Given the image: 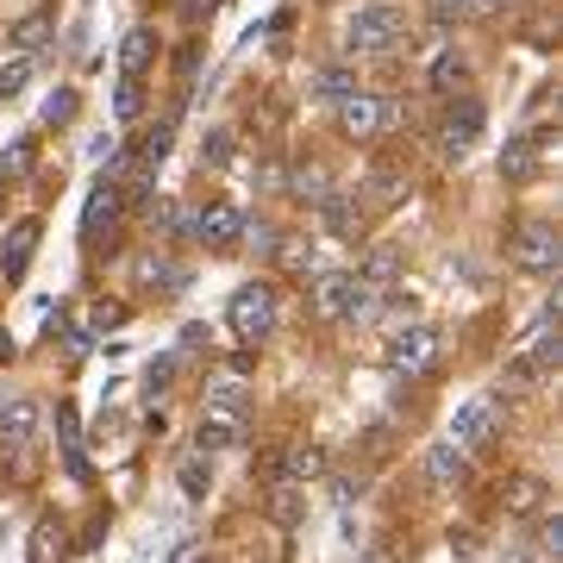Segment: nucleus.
<instances>
[{
	"label": "nucleus",
	"mask_w": 563,
	"mask_h": 563,
	"mask_svg": "<svg viewBox=\"0 0 563 563\" xmlns=\"http://www.w3.org/2000/svg\"><path fill=\"white\" fill-rule=\"evenodd\" d=\"M276 288L270 282H245L238 295H232V308H226V320H232V333L245 338V345H263V338L276 333Z\"/></svg>",
	"instance_id": "nucleus-1"
},
{
	"label": "nucleus",
	"mask_w": 563,
	"mask_h": 563,
	"mask_svg": "<svg viewBox=\"0 0 563 563\" xmlns=\"http://www.w3.org/2000/svg\"><path fill=\"white\" fill-rule=\"evenodd\" d=\"M376 301L383 288H370L363 276H320V295H313L326 320H376Z\"/></svg>",
	"instance_id": "nucleus-2"
},
{
	"label": "nucleus",
	"mask_w": 563,
	"mask_h": 563,
	"mask_svg": "<svg viewBox=\"0 0 563 563\" xmlns=\"http://www.w3.org/2000/svg\"><path fill=\"white\" fill-rule=\"evenodd\" d=\"M451 445L463 458H488L501 445V401H463L451 413Z\"/></svg>",
	"instance_id": "nucleus-3"
},
{
	"label": "nucleus",
	"mask_w": 563,
	"mask_h": 563,
	"mask_svg": "<svg viewBox=\"0 0 563 563\" xmlns=\"http://www.w3.org/2000/svg\"><path fill=\"white\" fill-rule=\"evenodd\" d=\"M395 38H401V7H388V0H376V7H363L358 20L345 26V45L363 57H383L395 51Z\"/></svg>",
	"instance_id": "nucleus-4"
},
{
	"label": "nucleus",
	"mask_w": 563,
	"mask_h": 563,
	"mask_svg": "<svg viewBox=\"0 0 563 563\" xmlns=\"http://www.w3.org/2000/svg\"><path fill=\"white\" fill-rule=\"evenodd\" d=\"M513 263L520 270H533V276H558V263H563V251H558V226H545V220H526V226H513Z\"/></svg>",
	"instance_id": "nucleus-5"
},
{
	"label": "nucleus",
	"mask_w": 563,
	"mask_h": 563,
	"mask_svg": "<svg viewBox=\"0 0 563 563\" xmlns=\"http://www.w3.org/2000/svg\"><path fill=\"white\" fill-rule=\"evenodd\" d=\"M558 363H563V326H558V320H545V326H538V338L526 345V358L508 370V383L526 388V383H538V376H551Z\"/></svg>",
	"instance_id": "nucleus-6"
},
{
	"label": "nucleus",
	"mask_w": 563,
	"mask_h": 563,
	"mask_svg": "<svg viewBox=\"0 0 563 563\" xmlns=\"http://www.w3.org/2000/svg\"><path fill=\"white\" fill-rule=\"evenodd\" d=\"M195 438H201V451H238L245 445V401H207Z\"/></svg>",
	"instance_id": "nucleus-7"
},
{
	"label": "nucleus",
	"mask_w": 563,
	"mask_h": 563,
	"mask_svg": "<svg viewBox=\"0 0 563 563\" xmlns=\"http://www.w3.org/2000/svg\"><path fill=\"white\" fill-rule=\"evenodd\" d=\"M438 345H445V338H438L433 326H408V333H395V345H388V370L426 376V370L438 363Z\"/></svg>",
	"instance_id": "nucleus-8"
},
{
	"label": "nucleus",
	"mask_w": 563,
	"mask_h": 563,
	"mask_svg": "<svg viewBox=\"0 0 563 563\" xmlns=\"http://www.w3.org/2000/svg\"><path fill=\"white\" fill-rule=\"evenodd\" d=\"M483 101H470V95H458V101L445 107V126H438V145H445V157H463L476 138H483Z\"/></svg>",
	"instance_id": "nucleus-9"
},
{
	"label": "nucleus",
	"mask_w": 563,
	"mask_h": 563,
	"mask_svg": "<svg viewBox=\"0 0 563 563\" xmlns=\"http://www.w3.org/2000/svg\"><path fill=\"white\" fill-rule=\"evenodd\" d=\"M333 107H338V126L351 132V138H376V132L388 126V113H395L383 95H363V88H351V95L333 101Z\"/></svg>",
	"instance_id": "nucleus-10"
},
{
	"label": "nucleus",
	"mask_w": 563,
	"mask_h": 563,
	"mask_svg": "<svg viewBox=\"0 0 563 563\" xmlns=\"http://www.w3.org/2000/svg\"><path fill=\"white\" fill-rule=\"evenodd\" d=\"M195 238H201L207 251H226V245L245 238V213H238L232 201H207L201 213H195Z\"/></svg>",
	"instance_id": "nucleus-11"
},
{
	"label": "nucleus",
	"mask_w": 563,
	"mask_h": 563,
	"mask_svg": "<svg viewBox=\"0 0 563 563\" xmlns=\"http://www.w3.org/2000/svg\"><path fill=\"white\" fill-rule=\"evenodd\" d=\"M120 207H126V195H120V182H95V195H88V207H82V238L95 245L101 238V226H113L120 220Z\"/></svg>",
	"instance_id": "nucleus-12"
},
{
	"label": "nucleus",
	"mask_w": 563,
	"mask_h": 563,
	"mask_svg": "<svg viewBox=\"0 0 563 563\" xmlns=\"http://www.w3.org/2000/svg\"><path fill=\"white\" fill-rule=\"evenodd\" d=\"M38 232H45L38 220H20V226L7 232V245H0V276H7V282H20V276L32 270V251H38Z\"/></svg>",
	"instance_id": "nucleus-13"
},
{
	"label": "nucleus",
	"mask_w": 563,
	"mask_h": 563,
	"mask_svg": "<svg viewBox=\"0 0 563 563\" xmlns=\"http://www.w3.org/2000/svg\"><path fill=\"white\" fill-rule=\"evenodd\" d=\"M270 476H276V483H320V476H326V458H320L313 445H282V458L270 463Z\"/></svg>",
	"instance_id": "nucleus-14"
},
{
	"label": "nucleus",
	"mask_w": 563,
	"mask_h": 563,
	"mask_svg": "<svg viewBox=\"0 0 563 563\" xmlns=\"http://www.w3.org/2000/svg\"><path fill=\"white\" fill-rule=\"evenodd\" d=\"M38 420H45L38 401H7V408H0V445H7V451H26L32 438H38Z\"/></svg>",
	"instance_id": "nucleus-15"
},
{
	"label": "nucleus",
	"mask_w": 563,
	"mask_h": 563,
	"mask_svg": "<svg viewBox=\"0 0 563 563\" xmlns=\"http://www.w3.org/2000/svg\"><path fill=\"white\" fill-rule=\"evenodd\" d=\"M426 483H433V488H463V483H470V458H463L451 438L426 451Z\"/></svg>",
	"instance_id": "nucleus-16"
},
{
	"label": "nucleus",
	"mask_w": 563,
	"mask_h": 563,
	"mask_svg": "<svg viewBox=\"0 0 563 563\" xmlns=\"http://www.w3.org/2000/svg\"><path fill=\"white\" fill-rule=\"evenodd\" d=\"M545 501H551V488L538 483V476H513V483L501 488V508H508L513 520H538V513H545Z\"/></svg>",
	"instance_id": "nucleus-17"
},
{
	"label": "nucleus",
	"mask_w": 563,
	"mask_h": 563,
	"mask_svg": "<svg viewBox=\"0 0 563 563\" xmlns=\"http://www.w3.org/2000/svg\"><path fill=\"white\" fill-rule=\"evenodd\" d=\"M70 558V533H63V520L57 513H38V526H32V558L26 563H63Z\"/></svg>",
	"instance_id": "nucleus-18"
},
{
	"label": "nucleus",
	"mask_w": 563,
	"mask_h": 563,
	"mask_svg": "<svg viewBox=\"0 0 563 563\" xmlns=\"http://www.w3.org/2000/svg\"><path fill=\"white\" fill-rule=\"evenodd\" d=\"M151 57H157V32H151V26L126 32V45H120V76H126V82H145Z\"/></svg>",
	"instance_id": "nucleus-19"
},
{
	"label": "nucleus",
	"mask_w": 563,
	"mask_h": 563,
	"mask_svg": "<svg viewBox=\"0 0 563 563\" xmlns=\"http://www.w3.org/2000/svg\"><path fill=\"white\" fill-rule=\"evenodd\" d=\"M51 32H57V13H51V7H38V13H26L20 26L7 32V51L32 57V51H38V45H45V38H51Z\"/></svg>",
	"instance_id": "nucleus-20"
},
{
	"label": "nucleus",
	"mask_w": 563,
	"mask_h": 563,
	"mask_svg": "<svg viewBox=\"0 0 563 563\" xmlns=\"http://www.w3.org/2000/svg\"><path fill=\"white\" fill-rule=\"evenodd\" d=\"M57 438H63V463H70V476L88 483V458H82V426H76V408L70 401H57Z\"/></svg>",
	"instance_id": "nucleus-21"
},
{
	"label": "nucleus",
	"mask_w": 563,
	"mask_h": 563,
	"mask_svg": "<svg viewBox=\"0 0 563 563\" xmlns=\"http://www.w3.org/2000/svg\"><path fill=\"white\" fill-rule=\"evenodd\" d=\"M538 145H545V138H520V145H508V157H501V176H508V182H526V176H533L538 157H545Z\"/></svg>",
	"instance_id": "nucleus-22"
},
{
	"label": "nucleus",
	"mask_w": 563,
	"mask_h": 563,
	"mask_svg": "<svg viewBox=\"0 0 563 563\" xmlns=\"http://www.w3.org/2000/svg\"><path fill=\"white\" fill-rule=\"evenodd\" d=\"M358 276L370 282V288H388V282L401 276V251H395V245H376V251H370V263H363Z\"/></svg>",
	"instance_id": "nucleus-23"
},
{
	"label": "nucleus",
	"mask_w": 563,
	"mask_h": 563,
	"mask_svg": "<svg viewBox=\"0 0 563 563\" xmlns=\"http://www.w3.org/2000/svg\"><path fill=\"white\" fill-rule=\"evenodd\" d=\"M351 88H358V76H351V70H320V76H313V95H326V101H345V95H351Z\"/></svg>",
	"instance_id": "nucleus-24"
},
{
	"label": "nucleus",
	"mask_w": 563,
	"mask_h": 563,
	"mask_svg": "<svg viewBox=\"0 0 563 563\" xmlns=\"http://www.w3.org/2000/svg\"><path fill=\"white\" fill-rule=\"evenodd\" d=\"M320 213H326V226H333L338 238H358V213L345 207V195H326V201H320Z\"/></svg>",
	"instance_id": "nucleus-25"
},
{
	"label": "nucleus",
	"mask_w": 563,
	"mask_h": 563,
	"mask_svg": "<svg viewBox=\"0 0 563 563\" xmlns=\"http://www.w3.org/2000/svg\"><path fill=\"white\" fill-rule=\"evenodd\" d=\"M463 82H470L463 57H438V63H433V88H438V95H451V88H463Z\"/></svg>",
	"instance_id": "nucleus-26"
},
{
	"label": "nucleus",
	"mask_w": 563,
	"mask_h": 563,
	"mask_svg": "<svg viewBox=\"0 0 563 563\" xmlns=\"http://www.w3.org/2000/svg\"><path fill=\"white\" fill-rule=\"evenodd\" d=\"M113 113H120V120H138V113H145V82H126V76H120V95H113Z\"/></svg>",
	"instance_id": "nucleus-27"
},
{
	"label": "nucleus",
	"mask_w": 563,
	"mask_h": 563,
	"mask_svg": "<svg viewBox=\"0 0 563 563\" xmlns=\"http://www.w3.org/2000/svg\"><path fill=\"white\" fill-rule=\"evenodd\" d=\"M370 195H376V207H395L408 195V182L395 176V170H376V176H370Z\"/></svg>",
	"instance_id": "nucleus-28"
},
{
	"label": "nucleus",
	"mask_w": 563,
	"mask_h": 563,
	"mask_svg": "<svg viewBox=\"0 0 563 563\" xmlns=\"http://www.w3.org/2000/svg\"><path fill=\"white\" fill-rule=\"evenodd\" d=\"M70 120H76V88H57L45 101V126H70Z\"/></svg>",
	"instance_id": "nucleus-29"
},
{
	"label": "nucleus",
	"mask_w": 563,
	"mask_h": 563,
	"mask_svg": "<svg viewBox=\"0 0 563 563\" xmlns=\"http://www.w3.org/2000/svg\"><path fill=\"white\" fill-rule=\"evenodd\" d=\"M538 520H545V526H538V551H545V558H563V520L551 508L538 513Z\"/></svg>",
	"instance_id": "nucleus-30"
},
{
	"label": "nucleus",
	"mask_w": 563,
	"mask_h": 563,
	"mask_svg": "<svg viewBox=\"0 0 563 563\" xmlns=\"http://www.w3.org/2000/svg\"><path fill=\"white\" fill-rule=\"evenodd\" d=\"M26 82H32V57H20V63H7V70H0V101H7V95H20Z\"/></svg>",
	"instance_id": "nucleus-31"
},
{
	"label": "nucleus",
	"mask_w": 563,
	"mask_h": 563,
	"mask_svg": "<svg viewBox=\"0 0 563 563\" xmlns=\"http://www.w3.org/2000/svg\"><path fill=\"white\" fill-rule=\"evenodd\" d=\"M201 163H213V170H220V163H232V132H213V138H207Z\"/></svg>",
	"instance_id": "nucleus-32"
},
{
	"label": "nucleus",
	"mask_w": 563,
	"mask_h": 563,
	"mask_svg": "<svg viewBox=\"0 0 563 563\" xmlns=\"http://www.w3.org/2000/svg\"><path fill=\"white\" fill-rule=\"evenodd\" d=\"M182 495H195V501L207 495V463H182Z\"/></svg>",
	"instance_id": "nucleus-33"
},
{
	"label": "nucleus",
	"mask_w": 563,
	"mask_h": 563,
	"mask_svg": "<svg viewBox=\"0 0 563 563\" xmlns=\"http://www.w3.org/2000/svg\"><path fill=\"white\" fill-rule=\"evenodd\" d=\"M32 163V138H20V145H13V157H7V163H0V176H20V170H26Z\"/></svg>",
	"instance_id": "nucleus-34"
},
{
	"label": "nucleus",
	"mask_w": 563,
	"mask_h": 563,
	"mask_svg": "<svg viewBox=\"0 0 563 563\" xmlns=\"http://www.w3.org/2000/svg\"><path fill=\"white\" fill-rule=\"evenodd\" d=\"M176 70H182V82H195V70H201V45H182Z\"/></svg>",
	"instance_id": "nucleus-35"
},
{
	"label": "nucleus",
	"mask_w": 563,
	"mask_h": 563,
	"mask_svg": "<svg viewBox=\"0 0 563 563\" xmlns=\"http://www.w3.org/2000/svg\"><path fill=\"white\" fill-rule=\"evenodd\" d=\"M276 520H282V526H295V520H301V501H295L288 488H282V495H276Z\"/></svg>",
	"instance_id": "nucleus-36"
},
{
	"label": "nucleus",
	"mask_w": 563,
	"mask_h": 563,
	"mask_svg": "<svg viewBox=\"0 0 563 563\" xmlns=\"http://www.w3.org/2000/svg\"><path fill=\"white\" fill-rule=\"evenodd\" d=\"M433 13H438V20H463V13H470V0H433Z\"/></svg>",
	"instance_id": "nucleus-37"
},
{
	"label": "nucleus",
	"mask_w": 563,
	"mask_h": 563,
	"mask_svg": "<svg viewBox=\"0 0 563 563\" xmlns=\"http://www.w3.org/2000/svg\"><path fill=\"white\" fill-rule=\"evenodd\" d=\"M182 13H188V20H207V13H213V7H220V0H176Z\"/></svg>",
	"instance_id": "nucleus-38"
},
{
	"label": "nucleus",
	"mask_w": 563,
	"mask_h": 563,
	"mask_svg": "<svg viewBox=\"0 0 563 563\" xmlns=\"http://www.w3.org/2000/svg\"><path fill=\"white\" fill-rule=\"evenodd\" d=\"M501 563H538V558H533V551H508Z\"/></svg>",
	"instance_id": "nucleus-39"
},
{
	"label": "nucleus",
	"mask_w": 563,
	"mask_h": 563,
	"mask_svg": "<svg viewBox=\"0 0 563 563\" xmlns=\"http://www.w3.org/2000/svg\"><path fill=\"white\" fill-rule=\"evenodd\" d=\"M7 358H13V338L0 333V363H7Z\"/></svg>",
	"instance_id": "nucleus-40"
},
{
	"label": "nucleus",
	"mask_w": 563,
	"mask_h": 563,
	"mask_svg": "<svg viewBox=\"0 0 563 563\" xmlns=\"http://www.w3.org/2000/svg\"><path fill=\"white\" fill-rule=\"evenodd\" d=\"M363 563H388V558H363Z\"/></svg>",
	"instance_id": "nucleus-41"
}]
</instances>
